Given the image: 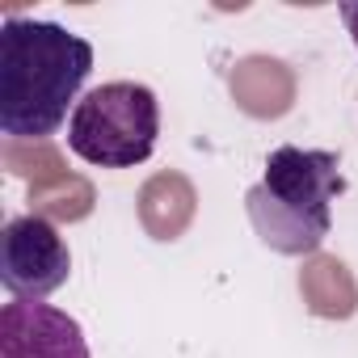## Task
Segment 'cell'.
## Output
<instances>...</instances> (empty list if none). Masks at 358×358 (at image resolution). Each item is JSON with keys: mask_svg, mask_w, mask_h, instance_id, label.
I'll return each mask as SVG.
<instances>
[{"mask_svg": "<svg viewBox=\"0 0 358 358\" xmlns=\"http://www.w3.org/2000/svg\"><path fill=\"white\" fill-rule=\"evenodd\" d=\"M341 190L345 177L337 152L282 143L266 156L262 182L249 186L245 211L266 249L282 257H308L329 241L333 199Z\"/></svg>", "mask_w": 358, "mask_h": 358, "instance_id": "2", "label": "cell"}, {"mask_svg": "<svg viewBox=\"0 0 358 358\" xmlns=\"http://www.w3.org/2000/svg\"><path fill=\"white\" fill-rule=\"evenodd\" d=\"M337 13H341V22H345V30H350V38H354V47H358V5H341Z\"/></svg>", "mask_w": 358, "mask_h": 358, "instance_id": "6", "label": "cell"}, {"mask_svg": "<svg viewBox=\"0 0 358 358\" xmlns=\"http://www.w3.org/2000/svg\"><path fill=\"white\" fill-rule=\"evenodd\" d=\"M160 101L139 80L89 89L68 118V148L97 169H135L156 152Z\"/></svg>", "mask_w": 358, "mask_h": 358, "instance_id": "3", "label": "cell"}, {"mask_svg": "<svg viewBox=\"0 0 358 358\" xmlns=\"http://www.w3.org/2000/svg\"><path fill=\"white\" fill-rule=\"evenodd\" d=\"M93 72L89 38L59 22L5 17L0 26V131L13 139H47L72 118Z\"/></svg>", "mask_w": 358, "mask_h": 358, "instance_id": "1", "label": "cell"}, {"mask_svg": "<svg viewBox=\"0 0 358 358\" xmlns=\"http://www.w3.org/2000/svg\"><path fill=\"white\" fill-rule=\"evenodd\" d=\"M72 274V253L47 215H17L0 232V282L13 299H47Z\"/></svg>", "mask_w": 358, "mask_h": 358, "instance_id": "4", "label": "cell"}, {"mask_svg": "<svg viewBox=\"0 0 358 358\" xmlns=\"http://www.w3.org/2000/svg\"><path fill=\"white\" fill-rule=\"evenodd\" d=\"M0 358H93L85 329L43 303V299H13L0 308Z\"/></svg>", "mask_w": 358, "mask_h": 358, "instance_id": "5", "label": "cell"}]
</instances>
